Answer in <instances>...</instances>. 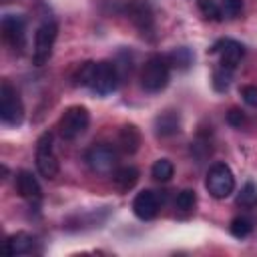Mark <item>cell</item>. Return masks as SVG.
<instances>
[{"label":"cell","instance_id":"obj_1","mask_svg":"<svg viewBox=\"0 0 257 257\" xmlns=\"http://www.w3.org/2000/svg\"><path fill=\"white\" fill-rule=\"evenodd\" d=\"M120 78V70L114 62H82L74 74V84L88 86L98 96H106L118 88Z\"/></svg>","mask_w":257,"mask_h":257},{"label":"cell","instance_id":"obj_2","mask_svg":"<svg viewBox=\"0 0 257 257\" xmlns=\"http://www.w3.org/2000/svg\"><path fill=\"white\" fill-rule=\"evenodd\" d=\"M171 62L163 54H153L141 70V86L147 92H161L169 84Z\"/></svg>","mask_w":257,"mask_h":257},{"label":"cell","instance_id":"obj_3","mask_svg":"<svg viewBox=\"0 0 257 257\" xmlns=\"http://www.w3.org/2000/svg\"><path fill=\"white\" fill-rule=\"evenodd\" d=\"M88 122H90L88 108L80 106V104H74V106H68L62 112V116L58 118V133H60L62 139L72 141L88 128Z\"/></svg>","mask_w":257,"mask_h":257},{"label":"cell","instance_id":"obj_4","mask_svg":"<svg viewBox=\"0 0 257 257\" xmlns=\"http://www.w3.org/2000/svg\"><path fill=\"white\" fill-rule=\"evenodd\" d=\"M0 118L4 124H10V126H18L24 120L22 100H20L16 88L8 80H4L0 86Z\"/></svg>","mask_w":257,"mask_h":257},{"label":"cell","instance_id":"obj_5","mask_svg":"<svg viewBox=\"0 0 257 257\" xmlns=\"http://www.w3.org/2000/svg\"><path fill=\"white\" fill-rule=\"evenodd\" d=\"M205 187L211 193V197H215V199H227L235 191V177H233V171L229 169V165L215 163L209 169V173H207Z\"/></svg>","mask_w":257,"mask_h":257},{"label":"cell","instance_id":"obj_6","mask_svg":"<svg viewBox=\"0 0 257 257\" xmlns=\"http://www.w3.org/2000/svg\"><path fill=\"white\" fill-rule=\"evenodd\" d=\"M56 36H58V24L54 20H46L36 28V32H34V52H32V62L36 66H42L50 58Z\"/></svg>","mask_w":257,"mask_h":257},{"label":"cell","instance_id":"obj_7","mask_svg":"<svg viewBox=\"0 0 257 257\" xmlns=\"http://www.w3.org/2000/svg\"><path fill=\"white\" fill-rule=\"evenodd\" d=\"M36 169L44 179H54L60 171L58 157L52 147V133H42L36 141Z\"/></svg>","mask_w":257,"mask_h":257},{"label":"cell","instance_id":"obj_8","mask_svg":"<svg viewBox=\"0 0 257 257\" xmlns=\"http://www.w3.org/2000/svg\"><path fill=\"white\" fill-rule=\"evenodd\" d=\"M86 165L94 171V173H110L116 169L118 165V151L116 147L112 145H106V143H98V145H92L86 155Z\"/></svg>","mask_w":257,"mask_h":257},{"label":"cell","instance_id":"obj_9","mask_svg":"<svg viewBox=\"0 0 257 257\" xmlns=\"http://www.w3.org/2000/svg\"><path fill=\"white\" fill-rule=\"evenodd\" d=\"M0 30H2L4 42L14 52L20 54L26 46V22H24V18L18 14H4L2 22H0Z\"/></svg>","mask_w":257,"mask_h":257},{"label":"cell","instance_id":"obj_10","mask_svg":"<svg viewBox=\"0 0 257 257\" xmlns=\"http://www.w3.org/2000/svg\"><path fill=\"white\" fill-rule=\"evenodd\" d=\"M124 12L128 14L131 22L139 28V32L143 36H151L155 32V16H153V8L149 2L145 0H128V4L124 6Z\"/></svg>","mask_w":257,"mask_h":257},{"label":"cell","instance_id":"obj_11","mask_svg":"<svg viewBox=\"0 0 257 257\" xmlns=\"http://www.w3.org/2000/svg\"><path fill=\"white\" fill-rule=\"evenodd\" d=\"M209 52H211V54L219 52V54H221V62H219V64H221L223 68L235 70V68H237V64L241 62L243 54H245V46H243L241 42H237V40L223 38V40L215 42V44L209 48Z\"/></svg>","mask_w":257,"mask_h":257},{"label":"cell","instance_id":"obj_12","mask_svg":"<svg viewBox=\"0 0 257 257\" xmlns=\"http://www.w3.org/2000/svg\"><path fill=\"white\" fill-rule=\"evenodd\" d=\"M133 213L141 219V221H151L157 217L159 213V197L149 191L143 189L141 193H137V197L133 199Z\"/></svg>","mask_w":257,"mask_h":257},{"label":"cell","instance_id":"obj_13","mask_svg":"<svg viewBox=\"0 0 257 257\" xmlns=\"http://www.w3.org/2000/svg\"><path fill=\"white\" fill-rule=\"evenodd\" d=\"M16 191L20 197H24L28 201H38L42 197L40 183L30 171H18L16 173Z\"/></svg>","mask_w":257,"mask_h":257},{"label":"cell","instance_id":"obj_14","mask_svg":"<svg viewBox=\"0 0 257 257\" xmlns=\"http://www.w3.org/2000/svg\"><path fill=\"white\" fill-rule=\"evenodd\" d=\"M139 181V169L137 167H116L112 173V185L118 193H128Z\"/></svg>","mask_w":257,"mask_h":257},{"label":"cell","instance_id":"obj_15","mask_svg":"<svg viewBox=\"0 0 257 257\" xmlns=\"http://www.w3.org/2000/svg\"><path fill=\"white\" fill-rule=\"evenodd\" d=\"M32 245H34V239L24 233V231H18L14 235H10L4 243V249L8 255H26L32 251Z\"/></svg>","mask_w":257,"mask_h":257},{"label":"cell","instance_id":"obj_16","mask_svg":"<svg viewBox=\"0 0 257 257\" xmlns=\"http://www.w3.org/2000/svg\"><path fill=\"white\" fill-rule=\"evenodd\" d=\"M179 131V114L175 110H165L155 118L157 137H171Z\"/></svg>","mask_w":257,"mask_h":257},{"label":"cell","instance_id":"obj_17","mask_svg":"<svg viewBox=\"0 0 257 257\" xmlns=\"http://www.w3.org/2000/svg\"><path fill=\"white\" fill-rule=\"evenodd\" d=\"M139 145H141L139 128L135 124H124L120 128V133H118V147H120V151L126 153V155H133V153H137Z\"/></svg>","mask_w":257,"mask_h":257},{"label":"cell","instance_id":"obj_18","mask_svg":"<svg viewBox=\"0 0 257 257\" xmlns=\"http://www.w3.org/2000/svg\"><path fill=\"white\" fill-rule=\"evenodd\" d=\"M173 173H175V167H173V163H171L169 159H157V161L153 163V167H151V177H153L157 183H167V181H171Z\"/></svg>","mask_w":257,"mask_h":257},{"label":"cell","instance_id":"obj_19","mask_svg":"<svg viewBox=\"0 0 257 257\" xmlns=\"http://www.w3.org/2000/svg\"><path fill=\"white\" fill-rule=\"evenodd\" d=\"M237 205L243 207V209H253L257 207V185L253 181L245 183L241 193L237 195Z\"/></svg>","mask_w":257,"mask_h":257},{"label":"cell","instance_id":"obj_20","mask_svg":"<svg viewBox=\"0 0 257 257\" xmlns=\"http://www.w3.org/2000/svg\"><path fill=\"white\" fill-rule=\"evenodd\" d=\"M167 58H169L171 66H177V68H181V70H185V68H189V66L193 64V54H191V50L185 48V46L175 48Z\"/></svg>","mask_w":257,"mask_h":257},{"label":"cell","instance_id":"obj_21","mask_svg":"<svg viewBox=\"0 0 257 257\" xmlns=\"http://www.w3.org/2000/svg\"><path fill=\"white\" fill-rule=\"evenodd\" d=\"M195 203H197V195H195L193 189H183V191H179L177 197H175V207H177V211H181V213L193 211V209H195Z\"/></svg>","mask_w":257,"mask_h":257},{"label":"cell","instance_id":"obj_22","mask_svg":"<svg viewBox=\"0 0 257 257\" xmlns=\"http://www.w3.org/2000/svg\"><path fill=\"white\" fill-rule=\"evenodd\" d=\"M229 231H231L233 237L245 239V237L253 231V223H251L247 217H235V219L231 221V225H229Z\"/></svg>","mask_w":257,"mask_h":257},{"label":"cell","instance_id":"obj_23","mask_svg":"<svg viewBox=\"0 0 257 257\" xmlns=\"http://www.w3.org/2000/svg\"><path fill=\"white\" fill-rule=\"evenodd\" d=\"M197 6H199V10L203 12L205 18H211V20H221L223 18V10H221L219 0H197Z\"/></svg>","mask_w":257,"mask_h":257},{"label":"cell","instance_id":"obj_24","mask_svg":"<svg viewBox=\"0 0 257 257\" xmlns=\"http://www.w3.org/2000/svg\"><path fill=\"white\" fill-rule=\"evenodd\" d=\"M231 78H233V70L219 66L213 72V86H215V90L217 92H225L229 88V84H231Z\"/></svg>","mask_w":257,"mask_h":257},{"label":"cell","instance_id":"obj_25","mask_svg":"<svg viewBox=\"0 0 257 257\" xmlns=\"http://www.w3.org/2000/svg\"><path fill=\"white\" fill-rule=\"evenodd\" d=\"M219 4H221V10H223V16H229V18H235L243 8L241 0H221Z\"/></svg>","mask_w":257,"mask_h":257},{"label":"cell","instance_id":"obj_26","mask_svg":"<svg viewBox=\"0 0 257 257\" xmlns=\"http://www.w3.org/2000/svg\"><path fill=\"white\" fill-rule=\"evenodd\" d=\"M241 96H243L245 104H249L251 108H257V86L255 84H245L241 88Z\"/></svg>","mask_w":257,"mask_h":257},{"label":"cell","instance_id":"obj_27","mask_svg":"<svg viewBox=\"0 0 257 257\" xmlns=\"http://www.w3.org/2000/svg\"><path fill=\"white\" fill-rule=\"evenodd\" d=\"M245 120H247V116H245V112L239 110V108H231V110L227 112V122H229L231 126H235V128H241V126L245 124Z\"/></svg>","mask_w":257,"mask_h":257}]
</instances>
